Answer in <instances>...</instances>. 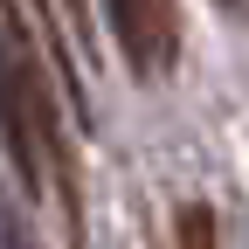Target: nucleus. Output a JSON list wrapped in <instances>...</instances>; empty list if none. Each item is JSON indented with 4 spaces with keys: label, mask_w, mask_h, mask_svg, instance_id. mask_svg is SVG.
I'll use <instances>...</instances> for the list:
<instances>
[{
    "label": "nucleus",
    "mask_w": 249,
    "mask_h": 249,
    "mask_svg": "<svg viewBox=\"0 0 249 249\" xmlns=\"http://www.w3.org/2000/svg\"><path fill=\"white\" fill-rule=\"evenodd\" d=\"M111 28H118V49L139 76H166L173 55H180V14L173 0H104Z\"/></svg>",
    "instance_id": "nucleus-1"
},
{
    "label": "nucleus",
    "mask_w": 249,
    "mask_h": 249,
    "mask_svg": "<svg viewBox=\"0 0 249 249\" xmlns=\"http://www.w3.org/2000/svg\"><path fill=\"white\" fill-rule=\"evenodd\" d=\"M14 249H28V242H14Z\"/></svg>",
    "instance_id": "nucleus-6"
},
{
    "label": "nucleus",
    "mask_w": 249,
    "mask_h": 249,
    "mask_svg": "<svg viewBox=\"0 0 249 249\" xmlns=\"http://www.w3.org/2000/svg\"><path fill=\"white\" fill-rule=\"evenodd\" d=\"M180 249H214V214H208L201 201L180 208Z\"/></svg>",
    "instance_id": "nucleus-2"
},
{
    "label": "nucleus",
    "mask_w": 249,
    "mask_h": 249,
    "mask_svg": "<svg viewBox=\"0 0 249 249\" xmlns=\"http://www.w3.org/2000/svg\"><path fill=\"white\" fill-rule=\"evenodd\" d=\"M14 7H21L28 21H35V0H14ZM49 35H55V21H49ZM55 76H62V90H70V104L83 111V90H76V76H70V55H62V42H55Z\"/></svg>",
    "instance_id": "nucleus-3"
},
{
    "label": "nucleus",
    "mask_w": 249,
    "mask_h": 249,
    "mask_svg": "<svg viewBox=\"0 0 249 249\" xmlns=\"http://www.w3.org/2000/svg\"><path fill=\"white\" fill-rule=\"evenodd\" d=\"M222 7H235V0H222Z\"/></svg>",
    "instance_id": "nucleus-5"
},
{
    "label": "nucleus",
    "mask_w": 249,
    "mask_h": 249,
    "mask_svg": "<svg viewBox=\"0 0 249 249\" xmlns=\"http://www.w3.org/2000/svg\"><path fill=\"white\" fill-rule=\"evenodd\" d=\"M62 7V21H70V35H83L90 42V21H83V0H49V14Z\"/></svg>",
    "instance_id": "nucleus-4"
}]
</instances>
